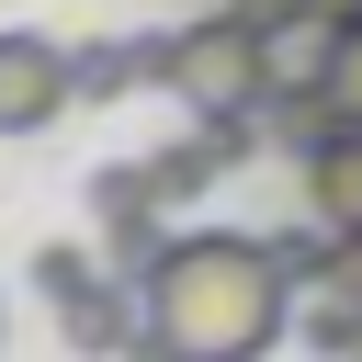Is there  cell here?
I'll return each instance as SVG.
<instances>
[{
    "label": "cell",
    "instance_id": "277c9868",
    "mask_svg": "<svg viewBox=\"0 0 362 362\" xmlns=\"http://www.w3.org/2000/svg\"><path fill=\"white\" fill-rule=\"evenodd\" d=\"M45 305H57V339H68V351H124V339L147 328V283H136V272L113 283L102 260H90L79 283H57Z\"/></svg>",
    "mask_w": 362,
    "mask_h": 362
},
{
    "label": "cell",
    "instance_id": "3957f363",
    "mask_svg": "<svg viewBox=\"0 0 362 362\" xmlns=\"http://www.w3.org/2000/svg\"><path fill=\"white\" fill-rule=\"evenodd\" d=\"M79 102V45L57 34H0V136H45Z\"/></svg>",
    "mask_w": 362,
    "mask_h": 362
},
{
    "label": "cell",
    "instance_id": "52a82bcc",
    "mask_svg": "<svg viewBox=\"0 0 362 362\" xmlns=\"http://www.w3.org/2000/svg\"><path fill=\"white\" fill-rule=\"evenodd\" d=\"M317 90H328V113H339V124H362V23H339V45H328V79H317Z\"/></svg>",
    "mask_w": 362,
    "mask_h": 362
},
{
    "label": "cell",
    "instance_id": "7a4b0ae2",
    "mask_svg": "<svg viewBox=\"0 0 362 362\" xmlns=\"http://www.w3.org/2000/svg\"><path fill=\"white\" fill-rule=\"evenodd\" d=\"M147 79H158L192 124H215V113H260V102H272V11H249V0H204L181 34H147Z\"/></svg>",
    "mask_w": 362,
    "mask_h": 362
},
{
    "label": "cell",
    "instance_id": "5b68a950",
    "mask_svg": "<svg viewBox=\"0 0 362 362\" xmlns=\"http://www.w3.org/2000/svg\"><path fill=\"white\" fill-rule=\"evenodd\" d=\"M305 215L362 238V124H328V136L305 147Z\"/></svg>",
    "mask_w": 362,
    "mask_h": 362
},
{
    "label": "cell",
    "instance_id": "6da1fadb",
    "mask_svg": "<svg viewBox=\"0 0 362 362\" xmlns=\"http://www.w3.org/2000/svg\"><path fill=\"white\" fill-rule=\"evenodd\" d=\"M147 328L181 339V362H260L294 328V260H283V238H238V226L170 238L158 272H147Z\"/></svg>",
    "mask_w": 362,
    "mask_h": 362
},
{
    "label": "cell",
    "instance_id": "8992f818",
    "mask_svg": "<svg viewBox=\"0 0 362 362\" xmlns=\"http://www.w3.org/2000/svg\"><path fill=\"white\" fill-rule=\"evenodd\" d=\"M147 79V45H79V102H113Z\"/></svg>",
    "mask_w": 362,
    "mask_h": 362
}]
</instances>
